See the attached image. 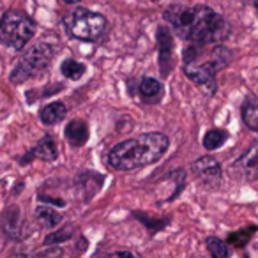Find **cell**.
Here are the masks:
<instances>
[{"mask_svg": "<svg viewBox=\"0 0 258 258\" xmlns=\"http://www.w3.org/2000/svg\"><path fill=\"white\" fill-rule=\"evenodd\" d=\"M170 140L163 133H145L133 140L117 144L108 154V163L115 170H137L156 163L166 151Z\"/></svg>", "mask_w": 258, "mask_h": 258, "instance_id": "2", "label": "cell"}, {"mask_svg": "<svg viewBox=\"0 0 258 258\" xmlns=\"http://www.w3.org/2000/svg\"><path fill=\"white\" fill-rule=\"evenodd\" d=\"M207 249L212 258H228V254H230L226 242H223V240L218 239V237H209Z\"/></svg>", "mask_w": 258, "mask_h": 258, "instance_id": "19", "label": "cell"}, {"mask_svg": "<svg viewBox=\"0 0 258 258\" xmlns=\"http://www.w3.org/2000/svg\"><path fill=\"white\" fill-rule=\"evenodd\" d=\"M62 2H66V4H78L82 0H62Z\"/></svg>", "mask_w": 258, "mask_h": 258, "instance_id": "24", "label": "cell"}, {"mask_svg": "<svg viewBox=\"0 0 258 258\" xmlns=\"http://www.w3.org/2000/svg\"><path fill=\"white\" fill-rule=\"evenodd\" d=\"M36 34V23L20 11H8L0 20V43L13 50H23Z\"/></svg>", "mask_w": 258, "mask_h": 258, "instance_id": "4", "label": "cell"}, {"mask_svg": "<svg viewBox=\"0 0 258 258\" xmlns=\"http://www.w3.org/2000/svg\"><path fill=\"white\" fill-rule=\"evenodd\" d=\"M66 115H68V108H66V104L55 101V103L46 104V106L41 110V120L48 125H53V124H58Z\"/></svg>", "mask_w": 258, "mask_h": 258, "instance_id": "12", "label": "cell"}, {"mask_svg": "<svg viewBox=\"0 0 258 258\" xmlns=\"http://www.w3.org/2000/svg\"><path fill=\"white\" fill-rule=\"evenodd\" d=\"M69 237H71V228L68 226V228L60 230V232H55V233H51V235H48L44 242L46 244H58V242H64V240L69 239Z\"/></svg>", "mask_w": 258, "mask_h": 258, "instance_id": "21", "label": "cell"}, {"mask_svg": "<svg viewBox=\"0 0 258 258\" xmlns=\"http://www.w3.org/2000/svg\"><path fill=\"white\" fill-rule=\"evenodd\" d=\"M138 218H140L142 219V221H144L145 223V225H147L149 226V228H151V230H159V228H163V225H165V223H156V221H151V219H147V218H145V216L144 214H140V212H138Z\"/></svg>", "mask_w": 258, "mask_h": 258, "instance_id": "22", "label": "cell"}, {"mask_svg": "<svg viewBox=\"0 0 258 258\" xmlns=\"http://www.w3.org/2000/svg\"><path fill=\"white\" fill-rule=\"evenodd\" d=\"M64 23H66L68 32L71 34L73 37H76V39H80V41H89V43L99 41L108 29V22L103 15L92 13L83 8L69 13V15L66 16Z\"/></svg>", "mask_w": 258, "mask_h": 258, "instance_id": "5", "label": "cell"}, {"mask_svg": "<svg viewBox=\"0 0 258 258\" xmlns=\"http://www.w3.org/2000/svg\"><path fill=\"white\" fill-rule=\"evenodd\" d=\"M2 225H4V232L9 237H13V239H22L23 237V219L18 207H13L11 211L6 212Z\"/></svg>", "mask_w": 258, "mask_h": 258, "instance_id": "11", "label": "cell"}, {"mask_svg": "<svg viewBox=\"0 0 258 258\" xmlns=\"http://www.w3.org/2000/svg\"><path fill=\"white\" fill-rule=\"evenodd\" d=\"M152 2H158V0H152Z\"/></svg>", "mask_w": 258, "mask_h": 258, "instance_id": "26", "label": "cell"}, {"mask_svg": "<svg viewBox=\"0 0 258 258\" xmlns=\"http://www.w3.org/2000/svg\"><path fill=\"white\" fill-rule=\"evenodd\" d=\"M30 156L43 159V161H55V159H57V145H55V140L51 137H44L43 140L32 149Z\"/></svg>", "mask_w": 258, "mask_h": 258, "instance_id": "14", "label": "cell"}, {"mask_svg": "<svg viewBox=\"0 0 258 258\" xmlns=\"http://www.w3.org/2000/svg\"><path fill=\"white\" fill-rule=\"evenodd\" d=\"M254 232H256V226H247V228H242V230H239V232H233V233H230L228 242L237 247H242V246H246L247 240L253 237Z\"/></svg>", "mask_w": 258, "mask_h": 258, "instance_id": "20", "label": "cell"}, {"mask_svg": "<svg viewBox=\"0 0 258 258\" xmlns=\"http://www.w3.org/2000/svg\"><path fill=\"white\" fill-rule=\"evenodd\" d=\"M158 46H159V66H161V75L166 76L168 75V62L172 57V48H173V41H172V34L165 29V27H159L158 29Z\"/></svg>", "mask_w": 258, "mask_h": 258, "instance_id": "9", "label": "cell"}, {"mask_svg": "<svg viewBox=\"0 0 258 258\" xmlns=\"http://www.w3.org/2000/svg\"><path fill=\"white\" fill-rule=\"evenodd\" d=\"M191 170H193L195 177H198L207 186H219V182H221V165L211 156H204V158L197 159L191 165Z\"/></svg>", "mask_w": 258, "mask_h": 258, "instance_id": "7", "label": "cell"}, {"mask_svg": "<svg viewBox=\"0 0 258 258\" xmlns=\"http://www.w3.org/2000/svg\"><path fill=\"white\" fill-rule=\"evenodd\" d=\"M36 214H37L39 223L44 228H55V226L62 221V214H58V212L51 207H37Z\"/></svg>", "mask_w": 258, "mask_h": 258, "instance_id": "16", "label": "cell"}, {"mask_svg": "<svg viewBox=\"0 0 258 258\" xmlns=\"http://www.w3.org/2000/svg\"><path fill=\"white\" fill-rule=\"evenodd\" d=\"M233 172L246 180L258 179V142H254V144L233 163Z\"/></svg>", "mask_w": 258, "mask_h": 258, "instance_id": "8", "label": "cell"}, {"mask_svg": "<svg viewBox=\"0 0 258 258\" xmlns=\"http://www.w3.org/2000/svg\"><path fill=\"white\" fill-rule=\"evenodd\" d=\"M51 58H53V48L46 43H37L30 46L22 58L18 60L16 68L13 69L11 82L13 83H23L25 80L32 78V76L43 73L44 69L50 66Z\"/></svg>", "mask_w": 258, "mask_h": 258, "instance_id": "6", "label": "cell"}, {"mask_svg": "<svg viewBox=\"0 0 258 258\" xmlns=\"http://www.w3.org/2000/svg\"><path fill=\"white\" fill-rule=\"evenodd\" d=\"M140 94H142V97L147 99V101L158 99V97L163 94V87L158 80L147 76V78H144L140 82Z\"/></svg>", "mask_w": 258, "mask_h": 258, "instance_id": "15", "label": "cell"}, {"mask_svg": "<svg viewBox=\"0 0 258 258\" xmlns=\"http://www.w3.org/2000/svg\"><path fill=\"white\" fill-rule=\"evenodd\" d=\"M111 258H137L133 253H129V251H117V253L111 254Z\"/></svg>", "mask_w": 258, "mask_h": 258, "instance_id": "23", "label": "cell"}, {"mask_svg": "<svg viewBox=\"0 0 258 258\" xmlns=\"http://www.w3.org/2000/svg\"><path fill=\"white\" fill-rule=\"evenodd\" d=\"M247 2H251V4H253L254 8H258V0H247Z\"/></svg>", "mask_w": 258, "mask_h": 258, "instance_id": "25", "label": "cell"}, {"mask_svg": "<svg viewBox=\"0 0 258 258\" xmlns=\"http://www.w3.org/2000/svg\"><path fill=\"white\" fill-rule=\"evenodd\" d=\"M226 138H228V133L225 129H211L204 137V147L207 151H216V149H219L225 144Z\"/></svg>", "mask_w": 258, "mask_h": 258, "instance_id": "17", "label": "cell"}, {"mask_svg": "<svg viewBox=\"0 0 258 258\" xmlns=\"http://www.w3.org/2000/svg\"><path fill=\"white\" fill-rule=\"evenodd\" d=\"M165 20L191 44H219L228 36V23L207 6H170Z\"/></svg>", "mask_w": 258, "mask_h": 258, "instance_id": "1", "label": "cell"}, {"mask_svg": "<svg viewBox=\"0 0 258 258\" xmlns=\"http://www.w3.org/2000/svg\"><path fill=\"white\" fill-rule=\"evenodd\" d=\"M66 138L73 147H82L89 140V125L83 120H71L66 127Z\"/></svg>", "mask_w": 258, "mask_h": 258, "instance_id": "10", "label": "cell"}, {"mask_svg": "<svg viewBox=\"0 0 258 258\" xmlns=\"http://www.w3.org/2000/svg\"><path fill=\"white\" fill-rule=\"evenodd\" d=\"M230 57H232V53L225 46L214 44L207 51L205 60L184 58V73L191 82L212 94L216 90V73L228 64Z\"/></svg>", "mask_w": 258, "mask_h": 258, "instance_id": "3", "label": "cell"}, {"mask_svg": "<svg viewBox=\"0 0 258 258\" xmlns=\"http://www.w3.org/2000/svg\"><path fill=\"white\" fill-rule=\"evenodd\" d=\"M242 120L251 131H258V99L254 96H247L242 104Z\"/></svg>", "mask_w": 258, "mask_h": 258, "instance_id": "13", "label": "cell"}, {"mask_svg": "<svg viewBox=\"0 0 258 258\" xmlns=\"http://www.w3.org/2000/svg\"><path fill=\"white\" fill-rule=\"evenodd\" d=\"M60 73L69 80H80L85 75V66L75 58H66L60 64Z\"/></svg>", "mask_w": 258, "mask_h": 258, "instance_id": "18", "label": "cell"}]
</instances>
